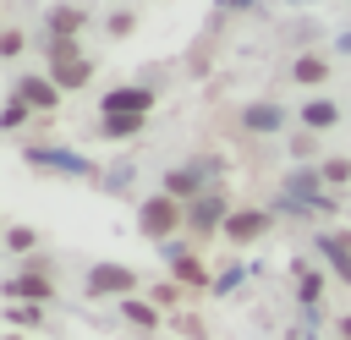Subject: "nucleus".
<instances>
[{
  "mask_svg": "<svg viewBox=\"0 0 351 340\" xmlns=\"http://www.w3.org/2000/svg\"><path fill=\"white\" fill-rule=\"evenodd\" d=\"M49 77H55L60 88H82V82L93 77V60H88L71 38H49Z\"/></svg>",
  "mask_w": 351,
  "mask_h": 340,
  "instance_id": "1",
  "label": "nucleus"
},
{
  "mask_svg": "<svg viewBox=\"0 0 351 340\" xmlns=\"http://www.w3.org/2000/svg\"><path fill=\"white\" fill-rule=\"evenodd\" d=\"M181 225H186V214L176 208V197H170V192H159V197H148V203L137 208V230H143V236H154V241H165V236H170V230H181Z\"/></svg>",
  "mask_w": 351,
  "mask_h": 340,
  "instance_id": "2",
  "label": "nucleus"
},
{
  "mask_svg": "<svg viewBox=\"0 0 351 340\" xmlns=\"http://www.w3.org/2000/svg\"><path fill=\"white\" fill-rule=\"evenodd\" d=\"M137 274L121 269V263H93L88 269V296H132Z\"/></svg>",
  "mask_w": 351,
  "mask_h": 340,
  "instance_id": "3",
  "label": "nucleus"
},
{
  "mask_svg": "<svg viewBox=\"0 0 351 340\" xmlns=\"http://www.w3.org/2000/svg\"><path fill=\"white\" fill-rule=\"evenodd\" d=\"M99 104H104V115H148L154 93H148V88H132V82H126V88H110V93H104Z\"/></svg>",
  "mask_w": 351,
  "mask_h": 340,
  "instance_id": "4",
  "label": "nucleus"
},
{
  "mask_svg": "<svg viewBox=\"0 0 351 340\" xmlns=\"http://www.w3.org/2000/svg\"><path fill=\"white\" fill-rule=\"evenodd\" d=\"M16 99H22L27 110H55V104H60V82H55V77H22V82H16Z\"/></svg>",
  "mask_w": 351,
  "mask_h": 340,
  "instance_id": "5",
  "label": "nucleus"
},
{
  "mask_svg": "<svg viewBox=\"0 0 351 340\" xmlns=\"http://www.w3.org/2000/svg\"><path fill=\"white\" fill-rule=\"evenodd\" d=\"M263 230H269V214H263V208H241V214L225 219V236H230V241H258Z\"/></svg>",
  "mask_w": 351,
  "mask_h": 340,
  "instance_id": "6",
  "label": "nucleus"
},
{
  "mask_svg": "<svg viewBox=\"0 0 351 340\" xmlns=\"http://www.w3.org/2000/svg\"><path fill=\"white\" fill-rule=\"evenodd\" d=\"M225 219V192H203L192 208H186V225L192 230H208V225H219Z\"/></svg>",
  "mask_w": 351,
  "mask_h": 340,
  "instance_id": "7",
  "label": "nucleus"
},
{
  "mask_svg": "<svg viewBox=\"0 0 351 340\" xmlns=\"http://www.w3.org/2000/svg\"><path fill=\"white\" fill-rule=\"evenodd\" d=\"M49 291H55V285H49L44 269H27V274H16V280L5 285V296H33V302H49Z\"/></svg>",
  "mask_w": 351,
  "mask_h": 340,
  "instance_id": "8",
  "label": "nucleus"
},
{
  "mask_svg": "<svg viewBox=\"0 0 351 340\" xmlns=\"http://www.w3.org/2000/svg\"><path fill=\"white\" fill-rule=\"evenodd\" d=\"M27 159H33V165H55V170H77V175H93V165H88V159H71V154H49V148H33Z\"/></svg>",
  "mask_w": 351,
  "mask_h": 340,
  "instance_id": "9",
  "label": "nucleus"
},
{
  "mask_svg": "<svg viewBox=\"0 0 351 340\" xmlns=\"http://www.w3.org/2000/svg\"><path fill=\"white\" fill-rule=\"evenodd\" d=\"M170 269H176V280H186V285H203V280H208L203 263H197L192 252H181V247H170Z\"/></svg>",
  "mask_w": 351,
  "mask_h": 340,
  "instance_id": "10",
  "label": "nucleus"
},
{
  "mask_svg": "<svg viewBox=\"0 0 351 340\" xmlns=\"http://www.w3.org/2000/svg\"><path fill=\"white\" fill-rule=\"evenodd\" d=\"M318 247L329 252V263H335V274H340V280H351V241H346V236H324Z\"/></svg>",
  "mask_w": 351,
  "mask_h": 340,
  "instance_id": "11",
  "label": "nucleus"
},
{
  "mask_svg": "<svg viewBox=\"0 0 351 340\" xmlns=\"http://www.w3.org/2000/svg\"><path fill=\"white\" fill-rule=\"evenodd\" d=\"M82 27V11H71V5H60L55 16H49V38H71Z\"/></svg>",
  "mask_w": 351,
  "mask_h": 340,
  "instance_id": "12",
  "label": "nucleus"
},
{
  "mask_svg": "<svg viewBox=\"0 0 351 340\" xmlns=\"http://www.w3.org/2000/svg\"><path fill=\"white\" fill-rule=\"evenodd\" d=\"M121 318H126V324H137V329H154V324H159V313H154L148 302H132V296L121 302Z\"/></svg>",
  "mask_w": 351,
  "mask_h": 340,
  "instance_id": "13",
  "label": "nucleus"
},
{
  "mask_svg": "<svg viewBox=\"0 0 351 340\" xmlns=\"http://www.w3.org/2000/svg\"><path fill=\"white\" fill-rule=\"evenodd\" d=\"M302 121L324 132V126H335V104H329V99H313V104H302Z\"/></svg>",
  "mask_w": 351,
  "mask_h": 340,
  "instance_id": "14",
  "label": "nucleus"
},
{
  "mask_svg": "<svg viewBox=\"0 0 351 340\" xmlns=\"http://www.w3.org/2000/svg\"><path fill=\"white\" fill-rule=\"evenodd\" d=\"M285 186H291V197H313V192L324 186V170H296Z\"/></svg>",
  "mask_w": 351,
  "mask_h": 340,
  "instance_id": "15",
  "label": "nucleus"
},
{
  "mask_svg": "<svg viewBox=\"0 0 351 340\" xmlns=\"http://www.w3.org/2000/svg\"><path fill=\"white\" fill-rule=\"evenodd\" d=\"M247 126H252V132H274V126H280V110H274V104H252V110H247Z\"/></svg>",
  "mask_w": 351,
  "mask_h": 340,
  "instance_id": "16",
  "label": "nucleus"
},
{
  "mask_svg": "<svg viewBox=\"0 0 351 340\" xmlns=\"http://www.w3.org/2000/svg\"><path fill=\"white\" fill-rule=\"evenodd\" d=\"M165 192H170V197H192V192H197V175H192V170H170V175H165Z\"/></svg>",
  "mask_w": 351,
  "mask_h": 340,
  "instance_id": "17",
  "label": "nucleus"
},
{
  "mask_svg": "<svg viewBox=\"0 0 351 340\" xmlns=\"http://www.w3.org/2000/svg\"><path fill=\"white\" fill-rule=\"evenodd\" d=\"M143 126V115H104V137H132Z\"/></svg>",
  "mask_w": 351,
  "mask_h": 340,
  "instance_id": "18",
  "label": "nucleus"
},
{
  "mask_svg": "<svg viewBox=\"0 0 351 340\" xmlns=\"http://www.w3.org/2000/svg\"><path fill=\"white\" fill-rule=\"evenodd\" d=\"M318 291H324V280L302 263V269H296V296H302V302H318Z\"/></svg>",
  "mask_w": 351,
  "mask_h": 340,
  "instance_id": "19",
  "label": "nucleus"
},
{
  "mask_svg": "<svg viewBox=\"0 0 351 340\" xmlns=\"http://www.w3.org/2000/svg\"><path fill=\"white\" fill-rule=\"evenodd\" d=\"M324 71H329V66H324L318 55H302V60H296V82H324Z\"/></svg>",
  "mask_w": 351,
  "mask_h": 340,
  "instance_id": "20",
  "label": "nucleus"
},
{
  "mask_svg": "<svg viewBox=\"0 0 351 340\" xmlns=\"http://www.w3.org/2000/svg\"><path fill=\"white\" fill-rule=\"evenodd\" d=\"M324 181H329V186L351 181V159H329V165H324Z\"/></svg>",
  "mask_w": 351,
  "mask_h": 340,
  "instance_id": "21",
  "label": "nucleus"
},
{
  "mask_svg": "<svg viewBox=\"0 0 351 340\" xmlns=\"http://www.w3.org/2000/svg\"><path fill=\"white\" fill-rule=\"evenodd\" d=\"M33 241H38V236H33V230H27V225H16V230H11V236H5V247H11V252H27V247H33Z\"/></svg>",
  "mask_w": 351,
  "mask_h": 340,
  "instance_id": "22",
  "label": "nucleus"
},
{
  "mask_svg": "<svg viewBox=\"0 0 351 340\" xmlns=\"http://www.w3.org/2000/svg\"><path fill=\"white\" fill-rule=\"evenodd\" d=\"M16 49H22V33L5 27V33H0V55H16Z\"/></svg>",
  "mask_w": 351,
  "mask_h": 340,
  "instance_id": "23",
  "label": "nucleus"
},
{
  "mask_svg": "<svg viewBox=\"0 0 351 340\" xmlns=\"http://www.w3.org/2000/svg\"><path fill=\"white\" fill-rule=\"evenodd\" d=\"M22 115H27V104L16 99V104H5V115H0V121H5V126H22Z\"/></svg>",
  "mask_w": 351,
  "mask_h": 340,
  "instance_id": "24",
  "label": "nucleus"
},
{
  "mask_svg": "<svg viewBox=\"0 0 351 340\" xmlns=\"http://www.w3.org/2000/svg\"><path fill=\"white\" fill-rule=\"evenodd\" d=\"M11 324H38V307H11Z\"/></svg>",
  "mask_w": 351,
  "mask_h": 340,
  "instance_id": "25",
  "label": "nucleus"
},
{
  "mask_svg": "<svg viewBox=\"0 0 351 340\" xmlns=\"http://www.w3.org/2000/svg\"><path fill=\"white\" fill-rule=\"evenodd\" d=\"M340 335H346V340H351V318H346V324H340Z\"/></svg>",
  "mask_w": 351,
  "mask_h": 340,
  "instance_id": "26",
  "label": "nucleus"
},
{
  "mask_svg": "<svg viewBox=\"0 0 351 340\" xmlns=\"http://www.w3.org/2000/svg\"><path fill=\"white\" fill-rule=\"evenodd\" d=\"M340 49H351V33H346V38H340Z\"/></svg>",
  "mask_w": 351,
  "mask_h": 340,
  "instance_id": "27",
  "label": "nucleus"
},
{
  "mask_svg": "<svg viewBox=\"0 0 351 340\" xmlns=\"http://www.w3.org/2000/svg\"><path fill=\"white\" fill-rule=\"evenodd\" d=\"M5 340H16V335H5Z\"/></svg>",
  "mask_w": 351,
  "mask_h": 340,
  "instance_id": "28",
  "label": "nucleus"
}]
</instances>
